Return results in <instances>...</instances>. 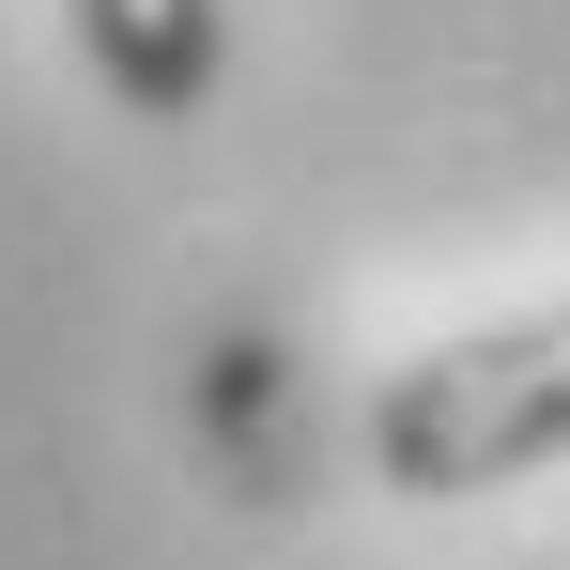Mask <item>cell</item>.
Instances as JSON below:
<instances>
[{
	"instance_id": "2",
	"label": "cell",
	"mask_w": 570,
	"mask_h": 570,
	"mask_svg": "<svg viewBox=\"0 0 570 570\" xmlns=\"http://www.w3.org/2000/svg\"><path fill=\"white\" fill-rule=\"evenodd\" d=\"M62 31L124 124H200L232 78V0H62Z\"/></svg>"
},
{
	"instance_id": "1",
	"label": "cell",
	"mask_w": 570,
	"mask_h": 570,
	"mask_svg": "<svg viewBox=\"0 0 570 570\" xmlns=\"http://www.w3.org/2000/svg\"><path fill=\"white\" fill-rule=\"evenodd\" d=\"M355 448L401 509H478L570 463V293L493 308L463 340H416L401 371L355 401Z\"/></svg>"
}]
</instances>
